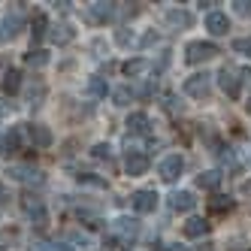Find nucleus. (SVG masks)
<instances>
[{
  "label": "nucleus",
  "instance_id": "nucleus-1",
  "mask_svg": "<svg viewBox=\"0 0 251 251\" xmlns=\"http://www.w3.org/2000/svg\"><path fill=\"white\" fill-rule=\"evenodd\" d=\"M215 55H221V49L212 40H194V43L185 46V61L188 64H203V61H209Z\"/></svg>",
  "mask_w": 251,
  "mask_h": 251
},
{
  "label": "nucleus",
  "instance_id": "nucleus-2",
  "mask_svg": "<svg viewBox=\"0 0 251 251\" xmlns=\"http://www.w3.org/2000/svg\"><path fill=\"white\" fill-rule=\"evenodd\" d=\"M209 88H212V76L209 73H194V76L185 79L182 91L188 97H194V100H203V97H209Z\"/></svg>",
  "mask_w": 251,
  "mask_h": 251
},
{
  "label": "nucleus",
  "instance_id": "nucleus-3",
  "mask_svg": "<svg viewBox=\"0 0 251 251\" xmlns=\"http://www.w3.org/2000/svg\"><path fill=\"white\" fill-rule=\"evenodd\" d=\"M182 173H185V157L182 154H167L164 160H160V167H157V176L164 178L167 185H173Z\"/></svg>",
  "mask_w": 251,
  "mask_h": 251
},
{
  "label": "nucleus",
  "instance_id": "nucleus-4",
  "mask_svg": "<svg viewBox=\"0 0 251 251\" xmlns=\"http://www.w3.org/2000/svg\"><path fill=\"white\" fill-rule=\"evenodd\" d=\"M124 173H127L130 178L146 176V173H149V157H146V151L127 149V154H124Z\"/></svg>",
  "mask_w": 251,
  "mask_h": 251
},
{
  "label": "nucleus",
  "instance_id": "nucleus-5",
  "mask_svg": "<svg viewBox=\"0 0 251 251\" xmlns=\"http://www.w3.org/2000/svg\"><path fill=\"white\" fill-rule=\"evenodd\" d=\"M9 178H15V182H25V185H43V173L33 170L30 164H12L6 170Z\"/></svg>",
  "mask_w": 251,
  "mask_h": 251
},
{
  "label": "nucleus",
  "instance_id": "nucleus-6",
  "mask_svg": "<svg viewBox=\"0 0 251 251\" xmlns=\"http://www.w3.org/2000/svg\"><path fill=\"white\" fill-rule=\"evenodd\" d=\"M27 139H30V146L33 149H49L51 142H55V136H51V130L46 127V124H22Z\"/></svg>",
  "mask_w": 251,
  "mask_h": 251
},
{
  "label": "nucleus",
  "instance_id": "nucleus-7",
  "mask_svg": "<svg viewBox=\"0 0 251 251\" xmlns=\"http://www.w3.org/2000/svg\"><path fill=\"white\" fill-rule=\"evenodd\" d=\"M218 85H221V91H224L227 97H239V88H242L239 70H233V67H221V73H218Z\"/></svg>",
  "mask_w": 251,
  "mask_h": 251
},
{
  "label": "nucleus",
  "instance_id": "nucleus-8",
  "mask_svg": "<svg viewBox=\"0 0 251 251\" xmlns=\"http://www.w3.org/2000/svg\"><path fill=\"white\" fill-rule=\"evenodd\" d=\"M206 30L212 33V37H224V33L230 30V19H227V12L212 9V12L206 15Z\"/></svg>",
  "mask_w": 251,
  "mask_h": 251
},
{
  "label": "nucleus",
  "instance_id": "nucleus-9",
  "mask_svg": "<svg viewBox=\"0 0 251 251\" xmlns=\"http://www.w3.org/2000/svg\"><path fill=\"white\" fill-rule=\"evenodd\" d=\"M130 206H133L139 215H149V212L157 209V194H154V191H136V194L130 197Z\"/></svg>",
  "mask_w": 251,
  "mask_h": 251
},
{
  "label": "nucleus",
  "instance_id": "nucleus-10",
  "mask_svg": "<svg viewBox=\"0 0 251 251\" xmlns=\"http://www.w3.org/2000/svg\"><path fill=\"white\" fill-rule=\"evenodd\" d=\"M127 133L130 136H149L151 133V121L146 112H130L127 115Z\"/></svg>",
  "mask_w": 251,
  "mask_h": 251
},
{
  "label": "nucleus",
  "instance_id": "nucleus-11",
  "mask_svg": "<svg viewBox=\"0 0 251 251\" xmlns=\"http://www.w3.org/2000/svg\"><path fill=\"white\" fill-rule=\"evenodd\" d=\"M22 30V12L15 9L12 15H6L3 22H0V43H6V40H15V33Z\"/></svg>",
  "mask_w": 251,
  "mask_h": 251
},
{
  "label": "nucleus",
  "instance_id": "nucleus-12",
  "mask_svg": "<svg viewBox=\"0 0 251 251\" xmlns=\"http://www.w3.org/2000/svg\"><path fill=\"white\" fill-rule=\"evenodd\" d=\"M0 88H3L6 97H15V94L22 91V70H19V67H9L6 73H3V82H0Z\"/></svg>",
  "mask_w": 251,
  "mask_h": 251
},
{
  "label": "nucleus",
  "instance_id": "nucleus-13",
  "mask_svg": "<svg viewBox=\"0 0 251 251\" xmlns=\"http://www.w3.org/2000/svg\"><path fill=\"white\" fill-rule=\"evenodd\" d=\"M197 206V197L191 191H173L170 194V209L173 212H191Z\"/></svg>",
  "mask_w": 251,
  "mask_h": 251
},
{
  "label": "nucleus",
  "instance_id": "nucleus-14",
  "mask_svg": "<svg viewBox=\"0 0 251 251\" xmlns=\"http://www.w3.org/2000/svg\"><path fill=\"white\" fill-rule=\"evenodd\" d=\"M151 67H154V64H151L149 58H133V61H127V64L121 67V73L127 76V79H139V76H146Z\"/></svg>",
  "mask_w": 251,
  "mask_h": 251
},
{
  "label": "nucleus",
  "instance_id": "nucleus-15",
  "mask_svg": "<svg viewBox=\"0 0 251 251\" xmlns=\"http://www.w3.org/2000/svg\"><path fill=\"white\" fill-rule=\"evenodd\" d=\"M115 12H118V3H91L88 6V15H91L94 22H109V19H115Z\"/></svg>",
  "mask_w": 251,
  "mask_h": 251
},
{
  "label": "nucleus",
  "instance_id": "nucleus-16",
  "mask_svg": "<svg viewBox=\"0 0 251 251\" xmlns=\"http://www.w3.org/2000/svg\"><path fill=\"white\" fill-rule=\"evenodd\" d=\"M73 37H76V30H73V27H70L67 22H61V25H55V27H51V30H49V40H51V43H55V46H67V43H70V40H73Z\"/></svg>",
  "mask_w": 251,
  "mask_h": 251
},
{
  "label": "nucleus",
  "instance_id": "nucleus-17",
  "mask_svg": "<svg viewBox=\"0 0 251 251\" xmlns=\"http://www.w3.org/2000/svg\"><path fill=\"white\" fill-rule=\"evenodd\" d=\"M182 230H185L188 239H200V236H206V233H209V221L206 218H188Z\"/></svg>",
  "mask_w": 251,
  "mask_h": 251
},
{
  "label": "nucleus",
  "instance_id": "nucleus-18",
  "mask_svg": "<svg viewBox=\"0 0 251 251\" xmlns=\"http://www.w3.org/2000/svg\"><path fill=\"white\" fill-rule=\"evenodd\" d=\"M197 185H200L203 191H218V185H221V173H218V170H206V173L197 176Z\"/></svg>",
  "mask_w": 251,
  "mask_h": 251
},
{
  "label": "nucleus",
  "instance_id": "nucleus-19",
  "mask_svg": "<svg viewBox=\"0 0 251 251\" xmlns=\"http://www.w3.org/2000/svg\"><path fill=\"white\" fill-rule=\"evenodd\" d=\"M191 12H185V9H167V25L170 27H191Z\"/></svg>",
  "mask_w": 251,
  "mask_h": 251
},
{
  "label": "nucleus",
  "instance_id": "nucleus-20",
  "mask_svg": "<svg viewBox=\"0 0 251 251\" xmlns=\"http://www.w3.org/2000/svg\"><path fill=\"white\" fill-rule=\"evenodd\" d=\"M49 19H46V15H33V22H30V40L33 43H40L43 37H49Z\"/></svg>",
  "mask_w": 251,
  "mask_h": 251
},
{
  "label": "nucleus",
  "instance_id": "nucleus-21",
  "mask_svg": "<svg viewBox=\"0 0 251 251\" xmlns=\"http://www.w3.org/2000/svg\"><path fill=\"white\" fill-rule=\"evenodd\" d=\"M206 206H209V212H212V215H224V212H230V209H233V200H230V197H224V194H215Z\"/></svg>",
  "mask_w": 251,
  "mask_h": 251
},
{
  "label": "nucleus",
  "instance_id": "nucleus-22",
  "mask_svg": "<svg viewBox=\"0 0 251 251\" xmlns=\"http://www.w3.org/2000/svg\"><path fill=\"white\" fill-rule=\"evenodd\" d=\"M27 215H30V224H33V227H40V230H43V227H49V209H46L43 203L30 206V209H27Z\"/></svg>",
  "mask_w": 251,
  "mask_h": 251
},
{
  "label": "nucleus",
  "instance_id": "nucleus-23",
  "mask_svg": "<svg viewBox=\"0 0 251 251\" xmlns=\"http://www.w3.org/2000/svg\"><path fill=\"white\" fill-rule=\"evenodd\" d=\"M43 100H46V85H43V82L30 85V88H27V106H33V109H40V106H43Z\"/></svg>",
  "mask_w": 251,
  "mask_h": 251
},
{
  "label": "nucleus",
  "instance_id": "nucleus-24",
  "mask_svg": "<svg viewBox=\"0 0 251 251\" xmlns=\"http://www.w3.org/2000/svg\"><path fill=\"white\" fill-rule=\"evenodd\" d=\"M79 185H88V188H109V182H106L103 176H94V173H79Z\"/></svg>",
  "mask_w": 251,
  "mask_h": 251
},
{
  "label": "nucleus",
  "instance_id": "nucleus-25",
  "mask_svg": "<svg viewBox=\"0 0 251 251\" xmlns=\"http://www.w3.org/2000/svg\"><path fill=\"white\" fill-rule=\"evenodd\" d=\"M106 91H109L106 79H100V76H91V79H88V94H91V97H106Z\"/></svg>",
  "mask_w": 251,
  "mask_h": 251
},
{
  "label": "nucleus",
  "instance_id": "nucleus-26",
  "mask_svg": "<svg viewBox=\"0 0 251 251\" xmlns=\"http://www.w3.org/2000/svg\"><path fill=\"white\" fill-rule=\"evenodd\" d=\"M25 61H27L30 67H46V64H49V51H46V49H30L27 55H25Z\"/></svg>",
  "mask_w": 251,
  "mask_h": 251
},
{
  "label": "nucleus",
  "instance_id": "nucleus-27",
  "mask_svg": "<svg viewBox=\"0 0 251 251\" xmlns=\"http://www.w3.org/2000/svg\"><path fill=\"white\" fill-rule=\"evenodd\" d=\"M30 251H73L67 242H33Z\"/></svg>",
  "mask_w": 251,
  "mask_h": 251
},
{
  "label": "nucleus",
  "instance_id": "nucleus-28",
  "mask_svg": "<svg viewBox=\"0 0 251 251\" xmlns=\"http://www.w3.org/2000/svg\"><path fill=\"white\" fill-rule=\"evenodd\" d=\"M112 100H115V106H130L133 88H118V91H112Z\"/></svg>",
  "mask_w": 251,
  "mask_h": 251
},
{
  "label": "nucleus",
  "instance_id": "nucleus-29",
  "mask_svg": "<svg viewBox=\"0 0 251 251\" xmlns=\"http://www.w3.org/2000/svg\"><path fill=\"white\" fill-rule=\"evenodd\" d=\"M91 157H97V160H109V157H112V146H109V142H97V146L91 149Z\"/></svg>",
  "mask_w": 251,
  "mask_h": 251
},
{
  "label": "nucleus",
  "instance_id": "nucleus-30",
  "mask_svg": "<svg viewBox=\"0 0 251 251\" xmlns=\"http://www.w3.org/2000/svg\"><path fill=\"white\" fill-rule=\"evenodd\" d=\"M233 51H236V55L251 58V37H239V40H233Z\"/></svg>",
  "mask_w": 251,
  "mask_h": 251
},
{
  "label": "nucleus",
  "instance_id": "nucleus-31",
  "mask_svg": "<svg viewBox=\"0 0 251 251\" xmlns=\"http://www.w3.org/2000/svg\"><path fill=\"white\" fill-rule=\"evenodd\" d=\"M79 221H82L85 227H100V224H103V221H100V215L88 212V209H82V212H79Z\"/></svg>",
  "mask_w": 251,
  "mask_h": 251
},
{
  "label": "nucleus",
  "instance_id": "nucleus-32",
  "mask_svg": "<svg viewBox=\"0 0 251 251\" xmlns=\"http://www.w3.org/2000/svg\"><path fill=\"white\" fill-rule=\"evenodd\" d=\"M3 142H6V149H9V151H19V142H22V133H19V130H9Z\"/></svg>",
  "mask_w": 251,
  "mask_h": 251
},
{
  "label": "nucleus",
  "instance_id": "nucleus-33",
  "mask_svg": "<svg viewBox=\"0 0 251 251\" xmlns=\"http://www.w3.org/2000/svg\"><path fill=\"white\" fill-rule=\"evenodd\" d=\"M115 43H118V46H130V43H133V33L118 30V33H115Z\"/></svg>",
  "mask_w": 251,
  "mask_h": 251
},
{
  "label": "nucleus",
  "instance_id": "nucleus-34",
  "mask_svg": "<svg viewBox=\"0 0 251 251\" xmlns=\"http://www.w3.org/2000/svg\"><path fill=\"white\" fill-rule=\"evenodd\" d=\"M157 43H160V37H157V33H146V37L139 40V46H142V49H149V46H157Z\"/></svg>",
  "mask_w": 251,
  "mask_h": 251
},
{
  "label": "nucleus",
  "instance_id": "nucleus-35",
  "mask_svg": "<svg viewBox=\"0 0 251 251\" xmlns=\"http://www.w3.org/2000/svg\"><path fill=\"white\" fill-rule=\"evenodd\" d=\"M233 6H236V12H239V15H251V3H248V0H236Z\"/></svg>",
  "mask_w": 251,
  "mask_h": 251
},
{
  "label": "nucleus",
  "instance_id": "nucleus-36",
  "mask_svg": "<svg viewBox=\"0 0 251 251\" xmlns=\"http://www.w3.org/2000/svg\"><path fill=\"white\" fill-rule=\"evenodd\" d=\"M164 106H167L170 112H176V97L173 94H164Z\"/></svg>",
  "mask_w": 251,
  "mask_h": 251
},
{
  "label": "nucleus",
  "instance_id": "nucleus-37",
  "mask_svg": "<svg viewBox=\"0 0 251 251\" xmlns=\"http://www.w3.org/2000/svg\"><path fill=\"white\" fill-rule=\"evenodd\" d=\"M164 251H191L188 245H182V242H173V245H167Z\"/></svg>",
  "mask_w": 251,
  "mask_h": 251
},
{
  "label": "nucleus",
  "instance_id": "nucleus-38",
  "mask_svg": "<svg viewBox=\"0 0 251 251\" xmlns=\"http://www.w3.org/2000/svg\"><path fill=\"white\" fill-rule=\"evenodd\" d=\"M9 109H12V106H9V103H3V100H0V118H3V115H9Z\"/></svg>",
  "mask_w": 251,
  "mask_h": 251
},
{
  "label": "nucleus",
  "instance_id": "nucleus-39",
  "mask_svg": "<svg viewBox=\"0 0 251 251\" xmlns=\"http://www.w3.org/2000/svg\"><path fill=\"white\" fill-rule=\"evenodd\" d=\"M6 151V142H3V136H0V154H3Z\"/></svg>",
  "mask_w": 251,
  "mask_h": 251
},
{
  "label": "nucleus",
  "instance_id": "nucleus-40",
  "mask_svg": "<svg viewBox=\"0 0 251 251\" xmlns=\"http://www.w3.org/2000/svg\"><path fill=\"white\" fill-rule=\"evenodd\" d=\"M245 109H248V112H251V97H248V103H245Z\"/></svg>",
  "mask_w": 251,
  "mask_h": 251
},
{
  "label": "nucleus",
  "instance_id": "nucleus-41",
  "mask_svg": "<svg viewBox=\"0 0 251 251\" xmlns=\"http://www.w3.org/2000/svg\"><path fill=\"white\" fill-rule=\"evenodd\" d=\"M3 197H6V194H3V188H0V200H3Z\"/></svg>",
  "mask_w": 251,
  "mask_h": 251
},
{
  "label": "nucleus",
  "instance_id": "nucleus-42",
  "mask_svg": "<svg viewBox=\"0 0 251 251\" xmlns=\"http://www.w3.org/2000/svg\"><path fill=\"white\" fill-rule=\"evenodd\" d=\"M0 251H6V248H0Z\"/></svg>",
  "mask_w": 251,
  "mask_h": 251
}]
</instances>
